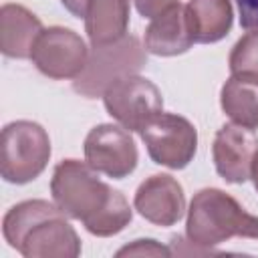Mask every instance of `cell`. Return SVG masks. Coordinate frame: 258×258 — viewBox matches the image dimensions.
<instances>
[{
	"label": "cell",
	"mask_w": 258,
	"mask_h": 258,
	"mask_svg": "<svg viewBox=\"0 0 258 258\" xmlns=\"http://www.w3.org/2000/svg\"><path fill=\"white\" fill-rule=\"evenodd\" d=\"M141 139L149 157L157 165L169 169H183L198 151V131L181 115L157 113L143 129Z\"/></svg>",
	"instance_id": "cell-6"
},
{
	"label": "cell",
	"mask_w": 258,
	"mask_h": 258,
	"mask_svg": "<svg viewBox=\"0 0 258 258\" xmlns=\"http://www.w3.org/2000/svg\"><path fill=\"white\" fill-rule=\"evenodd\" d=\"M187 242L200 248L218 246L234 236L258 240V218L248 214L236 198L218 189H200L187 208Z\"/></svg>",
	"instance_id": "cell-3"
},
{
	"label": "cell",
	"mask_w": 258,
	"mask_h": 258,
	"mask_svg": "<svg viewBox=\"0 0 258 258\" xmlns=\"http://www.w3.org/2000/svg\"><path fill=\"white\" fill-rule=\"evenodd\" d=\"M250 179L254 181V187L258 189V151L254 155V163H252V173H250Z\"/></svg>",
	"instance_id": "cell-22"
},
{
	"label": "cell",
	"mask_w": 258,
	"mask_h": 258,
	"mask_svg": "<svg viewBox=\"0 0 258 258\" xmlns=\"http://www.w3.org/2000/svg\"><path fill=\"white\" fill-rule=\"evenodd\" d=\"M42 22L22 4H4L0 8V50L8 58H30L42 32Z\"/></svg>",
	"instance_id": "cell-12"
},
{
	"label": "cell",
	"mask_w": 258,
	"mask_h": 258,
	"mask_svg": "<svg viewBox=\"0 0 258 258\" xmlns=\"http://www.w3.org/2000/svg\"><path fill=\"white\" fill-rule=\"evenodd\" d=\"M50 159V139L34 121H12L0 135V173L8 183L36 179Z\"/></svg>",
	"instance_id": "cell-4"
},
{
	"label": "cell",
	"mask_w": 258,
	"mask_h": 258,
	"mask_svg": "<svg viewBox=\"0 0 258 258\" xmlns=\"http://www.w3.org/2000/svg\"><path fill=\"white\" fill-rule=\"evenodd\" d=\"M85 161L99 173H105L113 179H123L137 167V145L121 125L103 123L93 127L83 143Z\"/></svg>",
	"instance_id": "cell-9"
},
{
	"label": "cell",
	"mask_w": 258,
	"mask_h": 258,
	"mask_svg": "<svg viewBox=\"0 0 258 258\" xmlns=\"http://www.w3.org/2000/svg\"><path fill=\"white\" fill-rule=\"evenodd\" d=\"M133 206L147 222L161 228L173 226L183 218L185 212L183 187L175 177L155 173L139 183Z\"/></svg>",
	"instance_id": "cell-11"
},
{
	"label": "cell",
	"mask_w": 258,
	"mask_h": 258,
	"mask_svg": "<svg viewBox=\"0 0 258 258\" xmlns=\"http://www.w3.org/2000/svg\"><path fill=\"white\" fill-rule=\"evenodd\" d=\"M34 67L48 79H77L89 64V48L81 34L64 26L44 28L30 54Z\"/></svg>",
	"instance_id": "cell-8"
},
{
	"label": "cell",
	"mask_w": 258,
	"mask_h": 258,
	"mask_svg": "<svg viewBox=\"0 0 258 258\" xmlns=\"http://www.w3.org/2000/svg\"><path fill=\"white\" fill-rule=\"evenodd\" d=\"M189 32L194 42L210 44L222 40L234 20L230 0H189L185 4Z\"/></svg>",
	"instance_id": "cell-15"
},
{
	"label": "cell",
	"mask_w": 258,
	"mask_h": 258,
	"mask_svg": "<svg viewBox=\"0 0 258 258\" xmlns=\"http://www.w3.org/2000/svg\"><path fill=\"white\" fill-rule=\"evenodd\" d=\"M256 151L258 137L254 129H248L238 123L222 125L212 145L216 171L230 183H244L246 179H250Z\"/></svg>",
	"instance_id": "cell-10"
},
{
	"label": "cell",
	"mask_w": 258,
	"mask_h": 258,
	"mask_svg": "<svg viewBox=\"0 0 258 258\" xmlns=\"http://www.w3.org/2000/svg\"><path fill=\"white\" fill-rule=\"evenodd\" d=\"M222 111L238 125L248 129L258 127V81L230 77L220 91Z\"/></svg>",
	"instance_id": "cell-16"
},
{
	"label": "cell",
	"mask_w": 258,
	"mask_h": 258,
	"mask_svg": "<svg viewBox=\"0 0 258 258\" xmlns=\"http://www.w3.org/2000/svg\"><path fill=\"white\" fill-rule=\"evenodd\" d=\"M228 67L234 77L258 81V30H248L232 46Z\"/></svg>",
	"instance_id": "cell-17"
},
{
	"label": "cell",
	"mask_w": 258,
	"mask_h": 258,
	"mask_svg": "<svg viewBox=\"0 0 258 258\" xmlns=\"http://www.w3.org/2000/svg\"><path fill=\"white\" fill-rule=\"evenodd\" d=\"M171 250L167 246L157 244L155 240H135L131 246H125L117 252V256H169Z\"/></svg>",
	"instance_id": "cell-18"
},
{
	"label": "cell",
	"mask_w": 258,
	"mask_h": 258,
	"mask_svg": "<svg viewBox=\"0 0 258 258\" xmlns=\"http://www.w3.org/2000/svg\"><path fill=\"white\" fill-rule=\"evenodd\" d=\"M175 4H179V0H135V8L143 18H155Z\"/></svg>",
	"instance_id": "cell-19"
},
{
	"label": "cell",
	"mask_w": 258,
	"mask_h": 258,
	"mask_svg": "<svg viewBox=\"0 0 258 258\" xmlns=\"http://www.w3.org/2000/svg\"><path fill=\"white\" fill-rule=\"evenodd\" d=\"M107 113L127 131H139L163 111V97L155 83L133 73L115 79L103 93Z\"/></svg>",
	"instance_id": "cell-5"
},
{
	"label": "cell",
	"mask_w": 258,
	"mask_h": 258,
	"mask_svg": "<svg viewBox=\"0 0 258 258\" xmlns=\"http://www.w3.org/2000/svg\"><path fill=\"white\" fill-rule=\"evenodd\" d=\"M129 10V0H89L85 32L93 48L115 44L127 36Z\"/></svg>",
	"instance_id": "cell-14"
},
{
	"label": "cell",
	"mask_w": 258,
	"mask_h": 258,
	"mask_svg": "<svg viewBox=\"0 0 258 258\" xmlns=\"http://www.w3.org/2000/svg\"><path fill=\"white\" fill-rule=\"evenodd\" d=\"M145 48L157 56H177L191 48L194 36L189 32L185 6L175 4L163 14L151 18L145 28Z\"/></svg>",
	"instance_id": "cell-13"
},
{
	"label": "cell",
	"mask_w": 258,
	"mask_h": 258,
	"mask_svg": "<svg viewBox=\"0 0 258 258\" xmlns=\"http://www.w3.org/2000/svg\"><path fill=\"white\" fill-rule=\"evenodd\" d=\"M145 64V54L135 36H125L115 44L97 46L87 69L77 77L75 89L93 99L123 75H133Z\"/></svg>",
	"instance_id": "cell-7"
},
{
	"label": "cell",
	"mask_w": 258,
	"mask_h": 258,
	"mask_svg": "<svg viewBox=\"0 0 258 258\" xmlns=\"http://www.w3.org/2000/svg\"><path fill=\"white\" fill-rule=\"evenodd\" d=\"M240 24L246 30H258V0H236Z\"/></svg>",
	"instance_id": "cell-20"
},
{
	"label": "cell",
	"mask_w": 258,
	"mask_h": 258,
	"mask_svg": "<svg viewBox=\"0 0 258 258\" xmlns=\"http://www.w3.org/2000/svg\"><path fill=\"white\" fill-rule=\"evenodd\" d=\"M60 4H62L73 16H77V18H85L89 0H60Z\"/></svg>",
	"instance_id": "cell-21"
},
{
	"label": "cell",
	"mask_w": 258,
	"mask_h": 258,
	"mask_svg": "<svg viewBox=\"0 0 258 258\" xmlns=\"http://www.w3.org/2000/svg\"><path fill=\"white\" fill-rule=\"evenodd\" d=\"M50 194L69 218L83 222L87 232L99 238L123 232L133 218L125 196L105 183L87 161L62 159L56 163Z\"/></svg>",
	"instance_id": "cell-1"
},
{
	"label": "cell",
	"mask_w": 258,
	"mask_h": 258,
	"mask_svg": "<svg viewBox=\"0 0 258 258\" xmlns=\"http://www.w3.org/2000/svg\"><path fill=\"white\" fill-rule=\"evenodd\" d=\"M2 234L24 258H77L81 254V238L67 214L46 200L12 206L4 214Z\"/></svg>",
	"instance_id": "cell-2"
}]
</instances>
